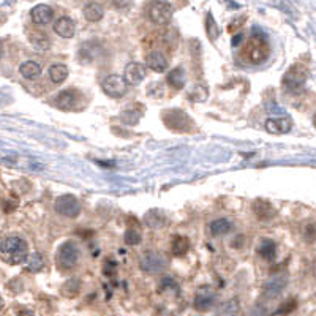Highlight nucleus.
<instances>
[{
    "mask_svg": "<svg viewBox=\"0 0 316 316\" xmlns=\"http://www.w3.org/2000/svg\"><path fill=\"white\" fill-rule=\"evenodd\" d=\"M2 259L7 264L18 266L29 259V245L23 237L8 236L2 241Z\"/></svg>",
    "mask_w": 316,
    "mask_h": 316,
    "instance_id": "nucleus-1",
    "label": "nucleus"
},
{
    "mask_svg": "<svg viewBox=\"0 0 316 316\" xmlns=\"http://www.w3.org/2000/svg\"><path fill=\"white\" fill-rule=\"evenodd\" d=\"M244 57L247 62L259 65L269 57V43L263 35H253L244 46Z\"/></svg>",
    "mask_w": 316,
    "mask_h": 316,
    "instance_id": "nucleus-2",
    "label": "nucleus"
},
{
    "mask_svg": "<svg viewBox=\"0 0 316 316\" xmlns=\"http://www.w3.org/2000/svg\"><path fill=\"white\" fill-rule=\"evenodd\" d=\"M307 68L303 65H292V67L285 73L283 76V89H285L288 93H300L302 89L305 87V82H307Z\"/></svg>",
    "mask_w": 316,
    "mask_h": 316,
    "instance_id": "nucleus-3",
    "label": "nucleus"
},
{
    "mask_svg": "<svg viewBox=\"0 0 316 316\" xmlns=\"http://www.w3.org/2000/svg\"><path fill=\"white\" fill-rule=\"evenodd\" d=\"M146 13L154 24L165 26L172 18V7L166 0H149V4L146 7Z\"/></svg>",
    "mask_w": 316,
    "mask_h": 316,
    "instance_id": "nucleus-4",
    "label": "nucleus"
},
{
    "mask_svg": "<svg viewBox=\"0 0 316 316\" xmlns=\"http://www.w3.org/2000/svg\"><path fill=\"white\" fill-rule=\"evenodd\" d=\"M168 264L169 263L166 256L160 252H155V250H149V252H146L139 259V267L143 269L146 274H152V275L165 272Z\"/></svg>",
    "mask_w": 316,
    "mask_h": 316,
    "instance_id": "nucleus-5",
    "label": "nucleus"
},
{
    "mask_svg": "<svg viewBox=\"0 0 316 316\" xmlns=\"http://www.w3.org/2000/svg\"><path fill=\"white\" fill-rule=\"evenodd\" d=\"M81 258V250L74 242L68 241L60 245L57 252V266L62 270H71L76 264L79 263Z\"/></svg>",
    "mask_w": 316,
    "mask_h": 316,
    "instance_id": "nucleus-6",
    "label": "nucleus"
},
{
    "mask_svg": "<svg viewBox=\"0 0 316 316\" xmlns=\"http://www.w3.org/2000/svg\"><path fill=\"white\" fill-rule=\"evenodd\" d=\"M56 212L67 219H76L81 214V202L73 194H62L56 199Z\"/></svg>",
    "mask_w": 316,
    "mask_h": 316,
    "instance_id": "nucleus-7",
    "label": "nucleus"
},
{
    "mask_svg": "<svg viewBox=\"0 0 316 316\" xmlns=\"http://www.w3.org/2000/svg\"><path fill=\"white\" fill-rule=\"evenodd\" d=\"M163 122H165V125L169 130H172V132H188L190 124H191L190 117L183 111H177V110L163 113Z\"/></svg>",
    "mask_w": 316,
    "mask_h": 316,
    "instance_id": "nucleus-8",
    "label": "nucleus"
},
{
    "mask_svg": "<svg viewBox=\"0 0 316 316\" xmlns=\"http://www.w3.org/2000/svg\"><path fill=\"white\" fill-rule=\"evenodd\" d=\"M217 299H219V296H217V291L212 286H202L196 292L193 307L198 311H209L210 308H214Z\"/></svg>",
    "mask_w": 316,
    "mask_h": 316,
    "instance_id": "nucleus-9",
    "label": "nucleus"
},
{
    "mask_svg": "<svg viewBox=\"0 0 316 316\" xmlns=\"http://www.w3.org/2000/svg\"><path fill=\"white\" fill-rule=\"evenodd\" d=\"M127 81L125 78H122V76H119V74H111V76H108V78L103 81L101 84V89L103 92L108 95V96H111V98H121L127 93Z\"/></svg>",
    "mask_w": 316,
    "mask_h": 316,
    "instance_id": "nucleus-10",
    "label": "nucleus"
},
{
    "mask_svg": "<svg viewBox=\"0 0 316 316\" xmlns=\"http://www.w3.org/2000/svg\"><path fill=\"white\" fill-rule=\"evenodd\" d=\"M286 285H288V277L285 274L272 277L264 283V288H263L264 296H267L269 299H275V297L280 296L283 291H285Z\"/></svg>",
    "mask_w": 316,
    "mask_h": 316,
    "instance_id": "nucleus-11",
    "label": "nucleus"
},
{
    "mask_svg": "<svg viewBox=\"0 0 316 316\" xmlns=\"http://www.w3.org/2000/svg\"><path fill=\"white\" fill-rule=\"evenodd\" d=\"M146 74H147V70L143 63L139 62H132L127 65L125 68V81L130 84V85H139L141 82H143L146 79Z\"/></svg>",
    "mask_w": 316,
    "mask_h": 316,
    "instance_id": "nucleus-12",
    "label": "nucleus"
},
{
    "mask_svg": "<svg viewBox=\"0 0 316 316\" xmlns=\"http://www.w3.org/2000/svg\"><path fill=\"white\" fill-rule=\"evenodd\" d=\"M266 132L270 135H285L291 132L292 121L289 117H272L266 121Z\"/></svg>",
    "mask_w": 316,
    "mask_h": 316,
    "instance_id": "nucleus-13",
    "label": "nucleus"
},
{
    "mask_svg": "<svg viewBox=\"0 0 316 316\" xmlns=\"http://www.w3.org/2000/svg\"><path fill=\"white\" fill-rule=\"evenodd\" d=\"M30 18H32V23H34V24H37V26H46V24H49L51 21H52L54 12H52V8L49 5L40 4V5L32 8Z\"/></svg>",
    "mask_w": 316,
    "mask_h": 316,
    "instance_id": "nucleus-14",
    "label": "nucleus"
},
{
    "mask_svg": "<svg viewBox=\"0 0 316 316\" xmlns=\"http://www.w3.org/2000/svg\"><path fill=\"white\" fill-rule=\"evenodd\" d=\"M54 32L62 38H73L76 32V26L73 23V19L62 16L54 23Z\"/></svg>",
    "mask_w": 316,
    "mask_h": 316,
    "instance_id": "nucleus-15",
    "label": "nucleus"
},
{
    "mask_svg": "<svg viewBox=\"0 0 316 316\" xmlns=\"http://www.w3.org/2000/svg\"><path fill=\"white\" fill-rule=\"evenodd\" d=\"M147 67L155 73H165L168 70V59L160 51H152L147 56Z\"/></svg>",
    "mask_w": 316,
    "mask_h": 316,
    "instance_id": "nucleus-16",
    "label": "nucleus"
},
{
    "mask_svg": "<svg viewBox=\"0 0 316 316\" xmlns=\"http://www.w3.org/2000/svg\"><path fill=\"white\" fill-rule=\"evenodd\" d=\"M82 15L87 21H89V23H98V21L103 19L104 10L98 2H89V4H85V7L82 8Z\"/></svg>",
    "mask_w": 316,
    "mask_h": 316,
    "instance_id": "nucleus-17",
    "label": "nucleus"
},
{
    "mask_svg": "<svg viewBox=\"0 0 316 316\" xmlns=\"http://www.w3.org/2000/svg\"><path fill=\"white\" fill-rule=\"evenodd\" d=\"M253 212L259 220H270L275 215V209L272 204L264 199H256L253 202Z\"/></svg>",
    "mask_w": 316,
    "mask_h": 316,
    "instance_id": "nucleus-18",
    "label": "nucleus"
},
{
    "mask_svg": "<svg viewBox=\"0 0 316 316\" xmlns=\"http://www.w3.org/2000/svg\"><path fill=\"white\" fill-rule=\"evenodd\" d=\"M209 230H210V234L215 237L225 236V234H230L234 230V223L230 219H219L210 223Z\"/></svg>",
    "mask_w": 316,
    "mask_h": 316,
    "instance_id": "nucleus-19",
    "label": "nucleus"
},
{
    "mask_svg": "<svg viewBox=\"0 0 316 316\" xmlns=\"http://www.w3.org/2000/svg\"><path fill=\"white\" fill-rule=\"evenodd\" d=\"M258 255L267 261H274L277 256V244L272 239H261L258 245Z\"/></svg>",
    "mask_w": 316,
    "mask_h": 316,
    "instance_id": "nucleus-20",
    "label": "nucleus"
},
{
    "mask_svg": "<svg viewBox=\"0 0 316 316\" xmlns=\"http://www.w3.org/2000/svg\"><path fill=\"white\" fill-rule=\"evenodd\" d=\"M166 81H168V84L172 87L174 90H182L185 87V82H187V76H185L183 68L177 67V68H174V70H171L168 73Z\"/></svg>",
    "mask_w": 316,
    "mask_h": 316,
    "instance_id": "nucleus-21",
    "label": "nucleus"
},
{
    "mask_svg": "<svg viewBox=\"0 0 316 316\" xmlns=\"http://www.w3.org/2000/svg\"><path fill=\"white\" fill-rule=\"evenodd\" d=\"M144 222H146V225L149 228H152V230H160V228H163L166 225L168 220H166V215L163 214L161 210L154 209V210H150V212L146 214Z\"/></svg>",
    "mask_w": 316,
    "mask_h": 316,
    "instance_id": "nucleus-22",
    "label": "nucleus"
},
{
    "mask_svg": "<svg viewBox=\"0 0 316 316\" xmlns=\"http://www.w3.org/2000/svg\"><path fill=\"white\" fill-rule=\"evenodd\" d=\"M19 73L26 79H35V78H38V76L41 74V67H40V63H37L34 60H27V62L21 63Z\"/></svg>",
    "mask_w": 316,
    "mask_h": 316,
    "instance_id": "nucleus-23",
    "label": "nucleus"
},
{
    "mask_svg": "<svg viewBox=\"0 0 316 316\" xmlns=\"http://www.w3.org/2000/svg\"><path fill=\"white\" fill-rule=\"evenodd\" d=\"M67 78H68V68H67V65L56 63V65H52V67L49 68V79L54 84H62Z\"/></svg>",
    "mask_w": 316,
    "mask_h": 316,
    "instance_id": "nucleus-24",
    "label": "nucleus"
},
{
    "mask_svg": "<svg viewBox=\"0 0 316 316\" xmlns=\"http://www.w3.org/2000/svg\"><path fill=\"white\" fill-rule=\"evenodd\" d=\"M188 250H190V241H188L187 237H183V236L174 237L172 247H171V252H172L174 256H183V255H187Z\"/></svg>",
    "mask_w": 316,
    "mask_h": 316,
    "instance_id": "nucleus-25",
    "label": "nucleus"
},
{
    "mask_svg": "<svg viewBox=\"0 0 316 316\" xmlns=\"http://www.w3.org/2000/svg\"><path fill=\"white\" fill-rule=\"evenodd\" d=\"M56 103L59 104V108H62V110H71V108L76 104L74 90H62L56 96Z\"/></svg>",
    "mask_w": 316,
    "mask_h": 316,
    "instance_id": "nucleus-26",
    "label": "nucleus"
},
{
    "mask_svg": "<svg viewBox=\"0 0 316 316\" xmlns=\"http://www.w3.org/2000/svg\"><path fill=\"white\" fill-rule=\"evenodd\" d=\"M29 40L32 43V46H34L37 51H46L51 46L49 38L43 34V32H32V34L29 35Z\"/></svg>",
    "mask_w": 316,
    "mask_h": 316,
    "instance_id": "nucleus-27",
    "label": "nucleus"
},
{
    "mask_svg": "<svg viewBox=\"0 0 316 316\" xmlns=\"http://www.w3.org/2000/svg\"><path fill=\"white\" fill-rule=\"evenodd\" d=\"M241 310V303L237 299H230L219 307V316H237Z\"/></svg>",
    "mask_w": 316,
    "mask_h": 316,
    "instance_id": "nucleus-28",
    "label": "nucleus"
},
{
    "mask_svg": "<svg viewBox=\"0 0 316 316\" xmlns=\"http://www.w3.org/2000/svg\"><path fill=\"white\" fill-rule=\"evenodd\" d=\"M79 291H81V280L79 278H70L62 288V292L65 294V296H68V297L76 296Z\"/></svg>",
    "mask_w": 316,
    "mask_h": 316,
    "instance_id": "nucleus-29",
    "label": "nucleus"
},
{
    "mask_svg": "<svg viewBox=\"0 0 316 316\" xmlns=\"http://www.w3.org/2000/svg\"><path fill=\"white\" fill-rule=\"evenodd\" d=\"M45 267V261L40 253H32L27 259V270L29 272H40Z\"/></svg>",
    "mask_w": 316,
    "mask_h": 316,
    "instance_id": "nucleus-30",
    "label": "nucleus"
},
{
    "mask_svg": "<svg viewBox=\"0 0 316 316\" xmlns=\"http://www.w3.org/2000/svg\"><path fill=\"white\" fill-rule=\"evenodd\" d=\"M139 119H141V113L138 110H128L121 114V121L125 125H136L139 122Z\"/></svg>",
    "mask_w": 316,
    "mask_h": 316,
    "instance_id": "nucleus-31",
    "label": "nucleus"
},
{
    "mask_svg": "<svg viewBox=\"0 0 316 316\" xmlns=\"http://www.w3.org/2000/svg\"><path fill=\"white\" fill-rule=\"evenodd\" d=\"M141 233H138L136 230H127L125 231V236H124V241H125V244L127 245H138V244H141Z\"/></svg>",
    "mask_w": 316,
    "mask_h": 316,
    "instance_id": "nucleus-32",
    "label": "nucleus"
},
{
    "mask_svg": "<svg viewBox=\"0 0 316 316\" xmlns=\"http://www.w3.org/2000/svg\"><path fill=\"white\" fill-rule=\"evenodd\" d=\"M205 27H207V35H209L210 40H215L219 37V29H217V23L214 21L212 15H207L205 18Z\"/></svg>",
    "mask_w": 316,
    "mask_h": 316,
    "instance_id": "nucleus-33",
    "label": "nucleus"
},
{
    "mask_svg": "<svg viewBox=\"0 0 316 316\" xmlns=\"http://www.w3.org/2000/svg\"><path fill=\"white\" fill-rule=\"evenodd\" d=\"M303 239L308 244L316 242V225L314 223H308L307 226L303 228Z\"/></svg>",
    "mask_w": 316,
    "mask_h": 316,
    "instance_id": "nucleus-34",
    "label": "nucleus"
},
{
    "mask_svg": "<svg viewBox=\"0 0 316 316\" xmlns=\"http://www.w3.org/2000/svg\"><path fill=\"white\" fill-rule=\"evenodd\" d=\"M296 307H297L296 299H289V300L283 302V303L280 305V307L277 308V313H280V314H288V313H291V311L296 310Z\"/></svg>",
    "mask_w": 316,
    "mask_h": 316,
    "instance_id": "nucleus-35",
    "label": "nucleus"
},
{
    "mask_svg": "<svg viewBox=\"0 0 316 316\" xmlns=\"http://www.w3.org/2000/svg\"><path fill=\"white\" fill-rule=\"evenodd\" d=\"M18 204H19V199L16 198V196H15V198H13V196H12V198H10L8 201H5V207H4V212H5V214H10V212H13V210H16V207H18Z\"/></svg>",
    "mask_w": 316,
    "mask_h": 316,
    "instance_id": "nucleus-36",
    "label": "nucleus"
},
{
    "mask_svg": "<svg viewBox=\"0 0 316 316\" xmlns=\"http://www.w3.org/2000/svg\"><path fill=\"white\" fill-rule=\"evenodd\" d=\"M133 4V0H113V5L119 10H125V8H130Z\"/></svg>",
    "mask_w": 316,
    "mask_h": 316,
    "instance_id": "nucleus-37",
    "label": "nucleus"
},
{
    "mask_svg": "<svg viewBox=\"0 0 316 316\" xmlns=\"http://www.w3.org/2000/svg\"><path fill=\"white\" fill-rule=\"evenodd\" d=\"M18 316H34V311L29 310V308H24V310L18 311Z\"/></svg>",
    "mask_w": 316,
    "mask_h": 316,
    "instance_id": "nucleus-38",
    "label": "nucleus"
},
{
    "mask_svg": "<svg viewBox=\"0 0 316 316\" xmlns=\"http://www.w3.org/2000/svg\"><path fill=\"white\" fill-rule=\"evenodd\" d=\"M313 125L316 127V114H314V117H313Z\"/></svg>",
    "mask_w": 316,
    "mask_h": 316,
    "instance_id": "nucleus-39",
    "label": "nucleus"
}]
</instances>
